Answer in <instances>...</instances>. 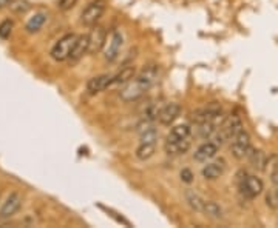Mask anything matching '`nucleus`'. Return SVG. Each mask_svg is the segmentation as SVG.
Instances as JSON below:
<instances>
[{"label": "nucleus", "mask_w": 278, "mask_h": 228, "mask_svg": "<svg viewBox=\"0 0 278 228\" xmlns=\"http://www.w3.org/2000/svg\"><path fill=\"white\" fill-rule=\"evenodd\" d=\"M112 85V76L110 74H100L96 77H91L87 82V91L90 94H98V92H102L107 88H110Z\"/></svg>", "instance_id": "9d476101"}, {"label": "nucleus", "mask_w": 278, "mask_h": 228, "mask_svg": "<svg viewBox=\"0 0 278 228\" xmlns=\"http://www.w3.org/2000/svg\"><path fill=\"white\" fill-rule=\"evenodd\" d=\"M47 22V14L44 13H37L34 14L33 17L27 22V31L28 32H37L42 27H44V23Z\"/></svg>", "instance_id": "4be33fe9"}, {"label": "nucleus", "mask_w": 278, "mask_h": 228, "mask_svg": "<svg viewBox=\"0 0 278 228\" xmlns=\"http://www.w3.org/2000/svg\"><path fill=\"white\" fill-rule=\"evenodd\" d=\"M237 182H238V188H240L241 196L249 199V200L258 198L264 190L263 181L257 176H249L246 171H240L237 174Z\"/></svg>", "instance_id": "f03ea898"}, {"label": "nucleus", "mask_w": 278, "mask_h": 228, "mask_svg": "<svg viewBox=\"0 0 278 228\" xmlns=\"http://www.w3.org/2000/svg\"><path fill=\"white\" fill-rule=\"evenodd\" d=\"M250 150H252L250 136H249V133L246 130H243L232 139V143H230L232 156L235 159H238V160H243L244 157H247Z\"/></svg>", "instance_id": "39448f33"}, {"label": "nucleus", "mask_w": 278, "mask_h": 228, "mask_svg": "<svg viewBox=\"0 0 278 228\" xmlns=\"http://www.w3.org/2000/svg\"><path fill=\"white\" fill-rule=\"evenodd\" d=\"M105 11V0H93L90 2L85 10L81 14V22L85 27H95L96 22L102 17V14Z\"/></svg>", "instance_id": "20e7f679"}, {"label": "nucleus", "mask_w": 278, "mask_h": 228, "mask_svg": "<svg viewBox=\"0 0 278 228\" xmlns=\"http://www.w3.org/2000/svg\"><path fill=\"white\" fill-rule=\"evenodd\" d=\"M203 213L210 219H215V221H220V219H223V208L213 200H206L204 202Z\"/></svg>", "instance_id": "aec40b11"}, {"label": "nucleus", "mask_w": 278, "mask_h": 228, "mask_svg": "<svg viewBox=\"0 0 278 228\" xmlns=\"http://www.w3.org/2000/svg\"><path fill=\"white\" fill-rule=\"evenodd\" d=\"M180 176H181V181L185 183L193 182V173H192V170H189V168H184V170L180 173Z\"/></svg>", "instance_id": "a878e982"}, {"label": "nucleus", "mask_w": 278, "mask_h": 228, "mask_svg": "<svg viewBox=\"0 0 278 228\" xmlns=\"http://www.w3.org/2000/svg\"><path fill=\"white\" fill-rule=\"evenodd\" d=\"M226 171V162L224 160H218V162H212L203 168V177L207 181H215L218 177H221Z\"/></svg>", "instance_id": "ddd939ff"}, {"label": "nucleus", "mask_w": 278, "mask_h": 228, "mask_svg": "<svg viewBox=\"0 0 278 228\" xmlns=\"http://www.w3.org/2000/svg\"><path fill=\"white\" fill-rule=\"evenodd\" d=\"M190 126L189 125H176L170 130V133L167 134V140L165 142H176V140H182L190 137Z\"/></svg>", "instance_id": "f3484780"}, {"label": "nucleus", "mask_w": 278, "mask_h": 228, "mask_svg": "<svg viewBox=\"0 0 278 228\" xmlns=\"http://www.w3.org/2000/svg\"><path fill=\"white\" fill-rule=\"evenodd\" d=\"M266 204L269 208L277 210L278 208V190L274 188L266 194Z\"/></svg>", "instance_id": "5701e85b"}, {"label": "nucleus", "mask_w": 278, "mask_h": 228, "mask_svg": "<svg viewBox=\"0 0 278 228\" xmlns=\"http://www.w3.org/2000/svg\"><path fill=\"white\" fill-rule=\"evenodd\" d=\"M269 177H271V181L275 185H278V156L277 154H271L267 156V160H266V165H264V170H263Z\"/></svg>", "instance_id": "a211bd4d"}, {"label": "nucleus", "mask_w": 278, "mask_h": 228, "mask_svg": "<svg viewBox=\"0 0 278 228\" xmlns=\"http://www.w3.org/2000/svg\"><path fill=\"white\" fill-rule=\"evenodd\" d=\"M88 34H82V36H78V40H76V44L73 46V51L70 54V61L71 62H78L81 57H83L87 53H88Z\"/></svg>", "instance_id": "4468645a"}, {"label": "nucleus", "mask_w": 278, "mask_h": 228, "mask_svg": "<svg viewBox=\"0 0 278 228\" xmlns=\"http://www.w3.org/2000/svg\"><path fill=\"white\" fill-rule=\"evenodd\" d=\"M218 153V145L215 142H206L203 143L195 153H193V159L196 160V162H207V160H210L212 157H215Z\"/></svg>", "instance_id": "9b49d317"}, {"label": "nucleus", "mask_w": 278, "mask_h": 228, "mask_svg": "<svg viewBox=\"0 0 278 228\" xmlns=\"http://www.w3.org/2000/svg\"><path fill=\"white\" fill-rule=\"evenodd\" d=\"M124 44V37L119 31H113L110 39H108V44H105V49H104V57L107 62H114L117 57H119L121 48Z\"/></svg>", "instance_id": "0eeeda50"}, {"label": "nucleus", "mask_w": 278, "mask_h": 228, "mask_svg": "<svg viewBox=\"0 0 278 228\" xmlns=\"http://www.w3.org/2000/svg\"><path fill=\"white\" fill-rule=\"evenodd\" d=\"M13 28H14V23L11 20H3L2 23H0V37L8 39L11 36Z\"/></svg>", "instance_id": "b1692460"}, {"label": "nucleus", "mask_w": 278, "mask_h": 228, "mask_svg": "<svg viewBox=\"0 0 278 228\" xmlns=\"http://www.w3.org/2000/svg\"><path fill=\"white\" fill-rule=\"evenodd\" d=\"M180 114H181L180 104L170 102V104H167V105H164L161 108L158 121H159V123H161V125H172L180 117Z\"/></svg>", "instance_id": "1a4fd4ad"}, {"label": "nucleus", "mask_w": 278, "mask_h": 228, "mask_svg": "<svg viewBox=\"0 0 278 228\" xmlns=\"http://www.w3.org/2000/svg\"><path fill=\"white\" fill-rule=\"evenodd\" d=\"M184 198H185V202H187V205L193 210V211H198V213H203V208H204V199L199 196L196 191L193 190H185L184 193Z\"/></svg>", "instance_id": "dca6fc26"}, {"label": "nucleus", "mask_w": 278, "mask_h": 228, "mask_svg": "<svg viewBox=\"0 0 278 228\" xmlns=\"http://www.w3.org/2000/svg\"><path fill=\"white\" fill-rule=\"evenodd\" d=\"M155 151H156V143H144V142H141L134 154H136V157L139 160H147V159H150L151 156L155 154Z\"/></svg>", "instance_id": "412c9836"}, {"label": "nucleus", "mask_w": 278, "mask_h": 228, "mask_svg": "<svg viewBox=\"0 0 278 228\" xmlns=\"http://www.w3.org/2000/svg\"><path fill=\"white\" fill-rule=\"evenodd\" d=\"M76 40H78L76 34H65L64 37H61L51 49V57L56 62H64L66 59H70Z\"/></svg>", "instance_id": "7ed1b4c3"}, {"label": "nucleus", "mask_w": 278, "mask_h": 228, "mask_svg": "<svg viewBox=\"0 0 278 228\" xmlns=\"http://www.w3.org/2000/svg\"><path fill=\"white\" fill-rule=\"evenodd\" d=\"M76 3H78V0H61V2H59V8H61L62 11H68Z\"/></svg>", "instance_id": "bb28decb"}, {"label": "nucleus", "mask_w": 278, "mask_h": 228, "mask_svg": "<svg viewBox=\"0 0 278 228\" xmlns=\"http://www.w3.org/2000/svg\"><path fill=\"white\" fill-rule=\"evenodd\" d=\"M190 140L187 139H182V140H176V142H165L164 145V151L168 156H180L187 153L189 148H190Z\"/></svg>", "instance_id": "f8f14e48"}, {"label": "nucleus", "mask_w": 278, "mask_h": 228, "mask_svg": "<svg viewBox=\"0 0 278 228\" xmlns=\"http://www.w3.org/2000/svg\"><path fill=\"white\" fill-rule=\"evenodd\" d=\"M10 8L16 13H27L30 10V5H28V2H25V0H14V2L10 5Z\"/></svg>", "instance_id": "393cba45"}, {"label": "nucleus", "mask_w": 278, "mask_h": 228, "mask_svg": "<svg viewBox=\"0 0 278 228\" xmlns=\"http://www.w3.org/2000/svg\"><path fill=\"white\" fill-rule=\"evenodd\" d=\"M88 53L91 54H98L99 51H102L107 44V31L104 27H99V25H95L93 30L88 34Z\"/></svg>", "instance_id": "423d86ee"}, {"label": "nucleus", "mask_w": 278, "mask_h": 228, "mask_svg": "<svg viewBox=\"0 0 278 228\" xmlns=\"http://www.w3.org/2000/svg\"><path fill=\"white\" fill-rule=\"evenodd\" d=\"M247 159L250 160V164L254 168L257 170H264V165H266V160H267V156L263 150H255L252 148L247 154Z\"/></svg>", "instance_id": "6ab92c4d"}, {"label": "nucleus", "mask_w": 278, "mask_h": 228, "mask_svg": "<svg viewBox=\"0 0 278 228\" xmlns=\"http://www.w3.org/2000/svg\"><path fill=\"white\" fill-rule=\"evenodd\" d=\"M13 2H14V0H0V10L5 8V6H10Z\"/></svg>", "instance_id": "cd10ccee"}, {"label": "nucleus", "mask_w": 278, "mask_h": 228, "mask_svg": "<svg viewBox=\"0 0 278 228\" xmlns=\"http://www.w3.org/2000/svg\"><path fill=\"white\" fill-rule=\"evenodd\" d=\"M22 207V198L17 193H11L8 199L3 202L2 208H0V219H10L13 217Z\"/></svg>", "instance_id": "6e6552de"}, {"label": "nucleus", "mask_w": 278, "mask_h": 228, "mask_svg": "<svg viewBox=\"0 0 278 228\" xmlns=\"http://www.w3.org/2000/svg\"><path fill=\"white\" fill-rule=\"evenodd\" d=\"M134 76H136V70L134 66H125L117 74L112 76V85L110 87H117V85H125L127 82H130Z\"/></svg>", "instance_id": "2eb2a0df"}, {"label": "nucleus", "mask_w": 278, "mask_h": 228, "mask_svg": "<svg viewBox=\"0 0 278 228\" xmlns=\"http://www.w3.org/2000/svg\"><path fill=\"white\" fill-rule=\"evenodd\" d=\"M159 68L156 65H148L142 70L138 76L127 82L119 91V97L124 102H134V100L141 99L146 92L155 85L158 79Z\"/></svg>", "instance_id": "f257e3e1"}]
</instances>
